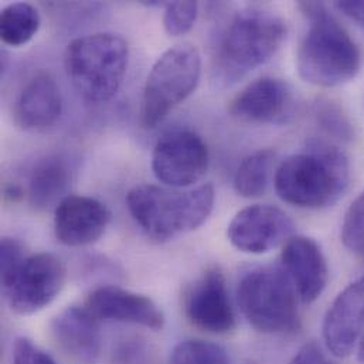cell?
<instances>
[{
	"label": "cell",
	"instance_id": "1",
	"mask_svg": "<svg viewBox=\"0 0 364 364\" xmlns=\"http://www.w3.org/2000/svg\"><path fill=\"white\" fill-rule=\"evenodd\" d=\"M309 28L301 41L296 67L302 80L318 87H338L360 71V51L345 27L323 3L302 1Z\"/></svg>",
	"mask_w": 364,
	"mask_h": 364
},
{
	"label": "cell",
	"instance_id": "2",
	"mask_svg": "<svg viewBox=\"0 0 364 364\" xmlns=\"http://www.w3.org/2000/svg\"><path fill=\"white\" fill-rule=\"evenodd\" d=\"M350 165L338 148L316 142L285 159L274 184L278 197L299 208H323L335 204L348 190Z\"/></svg>",
	"mask_w": 364,
	"mask_h": 364
},
{
	"label": "cell",
	"instance_id": "3",
	"mask_svg": "<svg viewBox=\"0 0 364 364\" xmlns=\"http://www.w3.org/2000/svg\"><path fill=\"white\" fill-rule=\"evenodd\" d=\"M214 200L211 184L186 191L139 184L127 196L131 215L156 241L172 240L203 225L213 211Z\"/></svg>",
	"mask_w": 364,
	"mask_h": 364
},
{
	"label": "cell",
	"instance_id": "4",
	"mask_svg": "<svg viewBox=\"0 0 364 364\" xmlns=\"http://www.w3.org/2000/svg\"><path fill=\"white\" fill-rule=\"evenodd\" d=\"M128 43L114 33H95L68 43L64 67L80 95L92 104L118 92L128 67Z\"/></svg>",
	"mask_w": 364,
	"mask_h": 364
},
{
	"label": "cell",
	"instance_id": "5",
	"mask_svg": "<svg viewBox=\"0 0 364 364\" xmlns=\"http://www.w3.org/2000/svg\"><path fill=\"white\" fill-rule=\"evenodd\" d=\"M287 37L285 21L262 9L238 11L227 26L218 50L228 80H237L269 61Z\"/></svg>",
	"mask_w": 364,
	"mask_h": 364
},
{
	"label": "cell",
	"instance_id": "6",
	"mask_svg": "<svg viewBox=\"0 0 364 364\" xmlns=\"http://www.w3.org/2000/svg\"><path fill=\"white\" fill-rule=\"evenodd\" d=\"M298 294L284 269L257 268L237 288V302L248 323L262 333H287L299 328Z\"/></svg>",
	"mask_w": 364,
	"mask_h": 364
},
{
	"label": "cell",
	"instance_id": "7",
	"mask_svg": "<svg viewBox=\"0 0 364 364\" xmlns=\"http://www.w3.org/2000/svg\"><path fill=\"white\" fill-rule=\"evenodd\" d=\"M201 57L191 44H181L165 51L154 64L142 97L141 122L155 128L168 114L190 97L198 85Z\"/></svg>",
	"mask_w": 364,
	"mask_h": 364
},
{
	"label": "cell",
	"instance_id": "8",
	"mask_svg": "<svg viewBox=\"0 0 364 364\" xmlns=\"http://www.w3.org/2000/svg\"><path fill=\"white\" fill-rule=\"evenodd\" d=\"M65 277V267L54 254L38 252L27 257L3 285L11 311L18 315L43 311L60 295Z\"/></svg>",
	"mask_w": 364,
	"mask_h": 364
},
{
	"label": "cell",
	"instance_id": "9",
	"mask_svg": "<svg viewBox=\"0 0 364 364\" xmlns=\"http://www.w3.org/2000/svg\"><path fill=\"white\" fill-rule=\"evenodd\" d=\"M152 169L159 182L172 188L200 182L208 169L207 145L191 131L171 132L156 144Z\"/></svg>",
	"mask_w": 364,
	"mask_h": 364
},
{
	"label": "cell",
	"instance_id": "10",
	"mask_svg": "<svg viewBox=\"0 0 364 364\" xmlns=\"http://www.w3.org/2000/svg\"><path fill=\"white\" fill-rule=\"evenodd\" d=\"M294 221L281 208L255 204L242 208L227 228L230 242L247 254H265L292 238Z\"/></svg>",
	"mask_w": 364,
	"mask_h": 364
},
{
	"label": "cell",
	"instance_id": "11",
	"mask_svg": "<svg viewBox=\"0 0 364 364\" xmlns=\"http://www.w3.org/2000/svg\"><path fill=\"white\" fill-rule=\"evenodd\" d=\"M296 111L294 90L282 80L265 77L248 84L230 104V112L247 122L285 125Z\"/></svg>",
	"mask_w": 364,
	"mask_h": 364
},
{
	"label": "cell",
	"instance_id": "12",
	"mask_svg": "<svg viewBox=\"0 0 364 364\" xmlns=\"http://www.w3.org/2000/svg\"><path fill=\"white\" fill-rule=\"evenodd\" d=\"M184 311L188 322L201 331L221 335L235 328L234 308L220 269H208L191 285Z\"/></svg>",
	"mask_w": 364,
	"mask_h": 364
},
{
	"label": "cell",
	"instance_id": "13",
	"mask_svg": "<svg viewBox=\"0 0 364 364\" xmlns=\"http://www.w3.org/2000/svg\"><path fill=\"white\" fill-rule=\"evenodd\" d=\"M109 217L107 205L100 200L68 194L54 210V231L64 245H90L104 235Z\"/></svg>",
	"mask_w": 364,
	"mask_h": 364
},
{
	"label": "cell",
	"instance_id": "14",
	"mask_svg": "<svg viewBox=\"0 0 364 364\" xmlns=\"http://www.w3.org/2000/svg\"><path fill=\"white\" fill-rule=\"evenodd\" d=\"M284 272L304 304L315 302L329 281V268L321 245L304 235L289 238L282 250Z\"/></svg>",
	"mask_w": 364,
	"mask_h": 364
},
{
	"label": "cell",
	"instance_id": "15",
	"mask_svg": "<svg viewBox=\"0 0 364 364\" xmlns=\"http://www.w3.org/2000/svg\"><path fill=\"white\" fill-rule=\"evenodd\" d=\"M87 308L104 321L134 323L152 331H162L165 325L164 312L149 296L114 285L94 289L87 299Z\"/></svg>",
	"mask_w": 364,
	"mask_h": 364
},
{
	"label": "cell",
	"instance_id": "16",
	"mask_svg": "<svg viewBox=\"0 0 364 364\" xmlns=\"http://www.w3.org/2000/svg\"><path fill=\"white\" fill-rule=\"evenodd\" d=\"M364 328V277L348 285L329 306L323 321V339L336 358L349 356Z\"/></svg>",
	"mask_w": 364,
	"mask_h": 364
},
{
	"label": "cell",
	"instance_id": "17",
	"mask_svg": "<svg viewBox=\"0 0 364 364\" xmlns=\"http://www.w3.org/2000/svg\"><path fill=\"white\" fill-rule=\"evenodd\" d=\"M63 111L60 87L50 73L36 74L14 102V122L24 131L46 129L57 122Z\"/></svg>",
	"mask_w": 364,
	"mask_h": 364
},
{
	"label": "cell",
	"instance_id": "18",
	"mask_svg": "<svg viewBox=\"0 0 364 364\" xmlns=\"http://www.w3.org/2000/svg\"><path fill=\"white\" fill-rule=\"evenodd\" d=\"M51 332L61 350L71 358L91 363L100 356L102 339L98 318L88 308H67L53 321Z\"/></svg>",
	"mask_w": 364,
	"mask_h": 364
},
{
	"label": "cell",
	"instance_id": "19",
	"mask_svg": "<svg viewBox=\"0 0 364 364\" xmlns=\"http://www.w3.org/2000/svg\"><path fill=\"white\" fill-rule=\"evenodd\" d=\"M71 166L63 156L53 155L36 164L28 179V200L37 210L58 205L71 183Z\"/></svg>",
	"mask_w": 364,
	"mask_h": 364
},
{
	"label": "cell",
	"instance_id": "20",
	"mask_svg": "<svg viewBox=\"0 0 364 364\" xmlns=\"http://www.w3.org/2000/svg\"><path fill=\"white\" fill-rule=\"evenodd\" d=\"M40 24V13L33 4L24 1L9 4L0 16L1 40L11 47L24 46L37 34Z\"/></svg>",
	"mask_w": 364,
	"mask_h": 364
},
{
	"label": "cell",
	"instance_id": "21",
	"mask_svg": "<svg viewBox=\"0 0 364 364\" xmlns=\"http://www.w3.org/2000/svg\"><path fill=\"white\" fill-rule=\"evenodd\" d=\"M275 154L269 149H261L245 158L234 176V188L237 194L245 198L262 196L269 184Z\"/></svg>",
	"mask_w": 364,
	"mask_h": 364
},
{
	"label": "cell",
	"instance_id": "22",
	"mask_svg": "<svg viewBox=\"0 0 364 364\" xmlns=\"http://www.w3.org/2000/svg\"><path fill=\"white\" fill-rule=\"evenodd\" d=\"M169 364H231L224 348L205 341H184L172 352Z\"/></svg>",
	"mask_w": 364,
	"mask_h": 364
},
{
	"label": "cell",
	"instance_id": "23",
	"mask_svg": "<svg viewBox=\"0 0 364 364\" xmlns=\"http://www.w3.org/2000/svg\"><path fill=\"white\" fill-rule=\"evenodd\" d=\"M342 241L356 254H364V191L350 204L342 224Z\"/></svg>",
	"mask_w": 364,
	"mask_h": 364
},
{
	"label": "cell",
	"instance_id": "24",
	"mask_svg": "<svg viewBox=\"0 0 364 364\" xmlns=\"http://www.w3.org/2000/svg\"><path fill=\"white\" fill-rule=\"evenodd\" d=\"M198 14V4L196 1H173L166 4L164 26L169 36L179 37L188 33Z\"/></svg>",
	"mask_w": 364,
	"mask_h": 364
},
{
	"label": "cell",
	"instance_id": "25",
	"mask_svg": "<svg viewBox=\"0 0 364 364\" xmlns=\"http://www.w3.org/2000/svg\"><path fill=\"white\" fill-rule=\"evenodd\" d=\"M27 257L20 241L14 238H1L0 244V267H1V285L7 284L14 272L20 268Z\"/></svg>",
	"mask_w": 364,
	"mask_h": 364
},
{
	"label": "cell",
	"instance_id": "26",
	"mask_svg": "<svg viewBox=\"0 0 364 364\" xmlns=\"http://www.w3.org/2000/svg\"><path fill=\"white\" fill-rule=\"evenodd\" d=\"M319 119L322 125L333 135L339 136L341 139H350L352 138V125L343 112L335 107L332 102H326L319 109Z\"/></svg>",
	"mask_w": 364,
	"mask_h": 364
},
{
	"label": "cell",
	"instance_id": "27",
	"mask_svg": "<svg viewBox=\"0 0 364 364\" xmlns=\"http://www.w3.org/2000/svg\"><path fill=\"white\" fill-rule=\"evenodd\" d=\"M11 364H55L53 358L31 341L20 338L14 342Z\"/></svg>",
	"mask_w": 364,
	"mask_h": 364
},
{
	"label": "cell",
	"instance_id": "28",
	"mask_svg": "<svg viewBox=\"0 0 364 364\" xmlns=\"http://www.w3.org/2000/svg\"><path fill=\"white\" fill-rule=\"evenodd\" d=\"M289 364H335L329 356L323 352V349L315 343L309 342L304 345L298 353L292 358Z\"/></svg>",
	"mask_w": 364,
	"mask_h": 364
},
{
	"label": "cell",
	"instance_id": "29",
	"mask_svg": "<svg viewBox=\"0 0 364 364\" xmlns=\"http://www.w3.org/2000/svg\"><path fill=\"white\" fill-rule=\"evenodd\" d=\"M338 10L364 27V0H346L335 4Z\"/></svg>",
	"mask_w": 364,
	"mask_h": 364
},
{
	"label": "cell",
	"instance_id": "30",
	"mask_svg": "<svg viewBox=\"0 0 364 364\" xmlns=\"http://www.w3.org/2000/svg\"><path fill=\"white\" fill-rule=\"evenodd\" d=\"M4 196L7 198H11V200H16V198H21L23 197V191L20 187L17 186H9L4 188Z\"/></svg>",
	"mask_w": 364,
	"mask_h": 364
},
{
	"label": "cell",
	"instance_id": "31",
	"mask_svg": "<svg viewBox=\"0 0 364 364\" xmlns=\"http://www.w3.org/2000/svg\"><path fill=\"white\" fill-rule=\"evenodd\" d=\"M359 362L364 364V338L359 346Z\"/></svg>",
	"mask_w": 364,
	"mask_h": 364
}]
</instances>
